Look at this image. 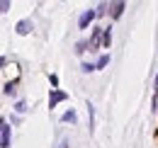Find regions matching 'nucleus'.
Instances as JSON below:
<instances>
[{"mask_svg": "<svg viewBox=\"0 0 158 148\" xmlns=\"http://www.w3.org/2000/svg\"><path fill=\"white\" fill-rule=\"evenodd\" d=\"M95 17H98V10H85V12L80 15V19H78L80 29H85V27H88V24H90V22H93Z\"/></svg>", "mask_w": 158, "mask_h": 148, "instance_id": "obj_1", "label": "nucleus"}, {"mask_svg": "<svg viewBox=\"0 0 158 148\" xmlns=\"http://www.w3.org/2000/svg\"><path fill=\"white\" fill-rule=\"evenodd\" d=\"M0 138H2V148H10V124L7 121L0 124Z\"/></svg>", "mask_w": 158, "mask_h": 148, "instance_id": "obj_2", "label": "nucleus"}, {"mask_svg": "<svg viewBox=\"0 0 158 148\" xmlns=\"http://www.w3.org/2000/svg\"><path fill=\"white\" fill-rule=\"evenodd\" d=\"M15 29H17V34H29V32L34 29V22H32V19H22V22H17Z\"/></svg>", "mask_w": 158, "mask_h": 148, "instance_id": "obj_3", "label": "nucleus"}, {"mask_svg": "<svg viewBox=\"0 0 158 148\" xmlns=\"http://www.w3.org/2000/svg\"><path fill=\"white\" fill-rule=\"evenodd\" d=\"M63 100H68V95L61 92V90H54V92L49 95V105H51V107H56V105H59V102H63Z\"/></svg>", "mask_w": 158, "mask_h": 148, "instance_id": "obj_4", "label": "nucleus"}, {"mask_svg": "<svg viewBox=\"0 0 158 148\" xmlns=\"http://www.w3.org/2000/svg\"><path fill=\"white\" fill-rule=\"evenodd\" d=\"M102 34H105V27H100V29H93V39H90V49H98L100 44V39H102Z\"/></svg>", "mask_w": 158, "mask_h": 148, "instance_id": "obj_5", "label": "nucleus"}, {"mask_svg": "<svg viewBox=\"0 0 158 148\" xmlns=\"http://www.w3.org/2000/svg\"><path fill=\"white\" fill-rule=\"evenodd\" d=\"M110 44H112V32H110V27H105V34H102V46H105V49H110Z\"/></svg>", "mask_w": 158, "mask_h": 148, "instance_id": "obj_6", "label": "nucleus"}, {"mask_svg": "<svg viewBox=\"0 0 158 148\" xmlns=\"http://www.w3.org/2000/svg\"><path fill=\"white\" fill-rule=\"evenodd\" d=\"M122 10H124V2H114V5H112V17H119Z\"/></svg>", "mask_w": 158, "mask_h": 148, "instance_id": "obj_7", "label": "nucleus"}, {"mask_svg": "<svg viewBox=\"0 0 158 148\" xmlns=\"http://www.w3.org/2000/svg\"><path fill=\"white\" fill-rule=\"evenodd\" d=\"M61 119H63V121H71V124H76V119H78V117H76V112L71 109V112H66V114H63Z\"/></svg>", "mask_w": 158, "mask_h": 148, "instance_id": "obj_8", "label": "nucleus"}, {"mask_svg": "<svg viewBox=\"0 0 158 148\" xmlns=\"http://www.w3.org/2000/svg\"><path fill=\"white\" fill-rule=\"evenodd\" d=\"M107 63H110V56H100V61L95 63V68H105Z\"/></svg>", "mask_w": 158, "mask_h": 148, "instance_id": "obj_9", "label": "nucleus"}, {"mask_svg": "<svg viewBox=\"0 0 158 148\" xmlns=\"http://www.w3.org/2000/svg\"><path fill=\"white\" fill-rule=\"evenodd\" d=\"M80 68H83V73H90V71H95V66H93V63H83Z\"/></svg>", "mask_w": 158, "mask_h": 148, "instance_id": "obj_10", "label": "nucleus"}, {"mask_svg": "<svg viewBox=\"0 0 158 148\" xmlns=\"http://www.w3.org/2000/svg\"><path fill=\"white\" fill-rule=\"evenodd\" d=\"M15 92V83H5V95Z\"/></svg>", "mask_w": 158, "mask_h": 148, "instance_id": "obj_11", "label": "nucleus"}, {"mask_svg": "<svg viewBox=\"0 0 158 148\" xmlns=\"http://www.w3.org/2000/svg\"><path fill=\"white\" fill-rule=\"evenodd\" d=\"M7 10H10V2L2 0V2H0V12H7Z\"/></svg>", "mask_w": 158, "mask_h": 148, "instance_id": "obj_12", "label": "nucleus"}, {"mask_svg": "<svg viewBox=\"0 0 158 148\" xmlns=\"http://www.w3.org/2000/svg\"><path fill=\"white\" fill-rule=\"evenodd\" d=\"M15 109H17V112H24V109H27V105H24V102H17V105H15Z\"/></svg>", "mask_w": 158, "mask_h": 148, "instance_id": "obj_13", "label": "nucleus"}]
</instances>
